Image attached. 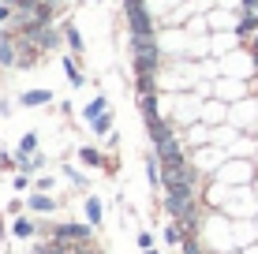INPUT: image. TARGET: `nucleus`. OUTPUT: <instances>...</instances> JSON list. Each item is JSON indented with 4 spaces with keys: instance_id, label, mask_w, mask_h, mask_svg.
Masks as SVG:
<instances>
[{
    "instance_id": "obj_1",
    "label": "nucleus",
    "mask_w": 258,
    "mask_h": 254,
    "mask_svg": "<svg viewBox=\"0 0 258 254\" xmlns=\"http://www.w3.org/2000/svg\"><path fill=\"white\" fill-rule=\"evenodd\" d=\"M83 213H86V224H90V228H101V224H105V202L97 195L83 198Z\"/></svg>"
},
{
    "instance_id": "obj_2",
    "label": "nucleus",
    "mask_w": 258,
    "mask_h": 254,
    "mask_svg": "<svg viewBox=\"0 0 258 254\" xmlns=\"http://www.w3.org/2000/svg\"><path fill=\"white\" fill-rule=\"evenodd\" d=\"M56 206H60V198H52V195H41V191H34V195L26 198V209H30V213H52Z\"/></svg>"
},
{
    "instance_id": "obj_3",
    "label": "nucleus",
    "mask_w": 258,
    "mask_h": 254,
    "mask_svg": "<svg viewBox=\"0 0 258 254\" xmlns=\"http://www.w3.org/2000/svg\"><path fill=\"white\" fill-rule=\"evenodd\" d=\"M38 131H26V135L19 138V146H15V161H23V157H34L38 153Z\"/></svg>"
},
{
    "instance_id": "obj_4",
    "label": "nucleus",
    "mask_w": 258,
    "mask_h": 254,
    "mask_svg": "<svg viewBox=\"0 0 258 254\" xmlns=\"http://www.w3.org/2000/svg\"><path fill=\"white\" fill-rule=\"evenodd\" d=\"M109 101H105V98H94L90 105H86V109H83V120H86V124H97V120H101V116H109Z\"/></svg>"
},
{
    "instance_id": "obj_5",
    "label": "nucleus",
    "mask_w": 258,
    "mask_h": 254,
    "mask_svg": "<svg viewBox=\"0 0 258 254\" xmlns=\"http://www.w3.org/2000/svg\"><path fill=\"white\" fill-rule=\"evenodd\" d=\"M34 232H38V224H34L30 217H15L12 221V235L15 239H34Z\"/></svg>"
},
{
    "instance_id": "obj_6",
    "label": "nucleus",
    "mask_w": 258,
    "mask_h": 254,
    "mask_svg": "<svg viewBox=\"0 0 258 254\" xmlns=\"http://www.w3.org/2000/svg\"><path fill=\"white\" fill-rule=\"evenodd\" d=\"M49 101H52V94H49V90H26L23 98H19L23 109H34V105H49Z\"/></svg>"
},
{
    "instance_id": "obj_7",
    "label": "nucleus",
    "mask_w": 258,
    "mask_h": 254,
    "mask_svg": "<svg viewBox=\"0 0 258 254\" xmlns=\"http://www.w3.org/2000/svg\"><path fill=\"white\" fill-rule=\"evenodd\" d=\"M64 180H68V183H75L79 191H90V180H86L83 172L75 168V164H64Z\"/></svg>"
},
{
    "instance_id": "obj_8",
    "label": "nucleus",
    "mask_w": 258,
    "mask_h": 254,
    "mask_svg": "<svg viewBox=\"0 0 258 254\" xmlns=\"http://www.w3.org/2000/svg\"><path fill=\"white\" fill-rule=\"evenodd\" d=\"M79 161H83V164H94V168H105V157L97 153V150H90V146H83V150H79Z\"/></svg>"
},
{
    "instance_id": "obj_9",
    "label": "nucleus",
    "mask_w": 258,
    "mask_h": 254,
    "mask_svg": "<svg viewBox=\"0 0 258 254\" xmlns=\"http://www.w3.org/2000/svg\"><path fill=\"white\" fill-rule=\"evenodd\" d=\"M90 131H94L97 138H105V135L112 138V112H109V116H101V120H97V124H90Z\"/></svg>"
},
{
    "instance_id": "obj_10",
    "label": "nucleus",
    "mask_w": 258,
    "mask_h": 254,
    "mask_svg": "<svg viewBox=\"0 0 258 254\" xmlns=\"http://www.w3.org/2000/svg\"><path fill=\"white\" fill-rule=\"evenodd\" d=\"M64 71H68V82H71V86H83V82H86L83 71L75 67V60H64Z\"/></svg>"
},
{
    "instance_id": "obj_11",
    "label": "nucleus",
    "mask_w": 258,
    "mask_h": 254,
    "mask_svg": "<svg viewBox=\"0 0 258 254\" xmlns=\"http://www.w3.org/2000/svg\"><path fill=\"white\" fill-rule=\"evenodd\" d=\"M187 142H191V146H206V142H210V138H206V127H191V131H187Z\"/></svg>"
},
{
    "instance_id": "obj_12",
    "label": "nucleus",
    "mask_w": 258,
    "mask_h": 254,
    "mask_svg": "<svg viewBox=\"0 0 258 254\" xmlns=\"http://www.w3.org/2000/svg\"><path fill=\"white\" fill-rule=\"evenodd\" d=\"M135 243H139L142 250H154V235H150L146 228H142V232H135Z\"/></svg>"
},
{
    "instance_id": "obj_13",
    "label": "nucleus",
    "mask_w": 258,
    "mask_h": 254,
    "mask_svg": "<svg viewBox=\"0 0 258 254\" xmlns=\"http://www.w3.org/2000/svg\"><path fill=\"white\" fill-rule=\"evenodd\" d=\"M23 209H26V202H23V198H12V202H8V217L15 221V217H23Z\"/></svg>"
},
{
    "instance_id": "obj_14",
    "label": "nucleus",
    "mask_w": 258,
    "mask_h": 254,
    "mask_svg": "<svg viewBox=\"0 0 258 254\" xmlns=\"http://www.w3.org/2000/svg\"><path fill=\"white\" fill-rule=\"evenodd\" d=\"M68 45L75 49V52H83V38H79V30H75V26H68Z\"/></svg>"
},
{
    "instance_id": "obj_15",
    "label": "nucleus",
    "mask_w": 258,
    "mask_h": 254,
    "mask_svg": "<svg viewBox=\"0 0 258 254\" xmlns=\"http://www.w3.org/2000/svg\"><path fill=\"white\" fill-rule=\"evenodd\" d=\"M12 187H15V191H26V187H30V176H26V172H15V176H12Z\"/></svg>"
},
{
    "instance_id": "obj_16",
    "label": "nucleus",
    "mask_w": 258,
    "mask_h": 254,
    "mask_svg": "<svg viewBox=\"0 0 258 254\" xmlns=\"http://www.w3.org/2000/svg\"><path fill=\"white\" fill-rule=\"evenodd\" d=\"M34 187H38V191H41V195H49V187H52V180H49V176H41L38 183H34Z\"/></svg>"
},
{
    "instance_id": "obj_17",
    "label": "nucleus",
    "mask_w": 258,
    "mask_h": 254,
    "mask_svg": "<svg viewBox=\"0 0 258 254\" xmlns=\"http://www.w3.org/2000/svg\"><path fill=\"white\" fill-rule=\"evenodd\" d=\"M8 19V8H0V23H4Z\"/></svg>"
},
{
    "instance_id": "obj_18",
    "label": "nucleus",
    "mask_w": 258,
    "mask_h": 254,
    "mask_svg": "<svg viewBox=\"0 0 258 254\" xmlns=\"http://www.w3.org/2000/svg\"><path fill=\"white\" fill-rule=\"evenodd\" d=\"M243 254H258V247H247V250H243Z\"/></svg>"
},
{
    "instance_id": "obj_19",
    "label": "nucleus",
    "mask_w": 258,
    "mask_h": 254,
    "mask_svg": "<svg viewBox=\"0 0 258 254\" xmlns=\"http://www.w3.org/2000/svg\"><path fill=\"white\" fill-rule=\"evenodd\" d=\"M142 254H161V250H157V247H154V250H142Z\"/></svg>"
}]
</instances>
